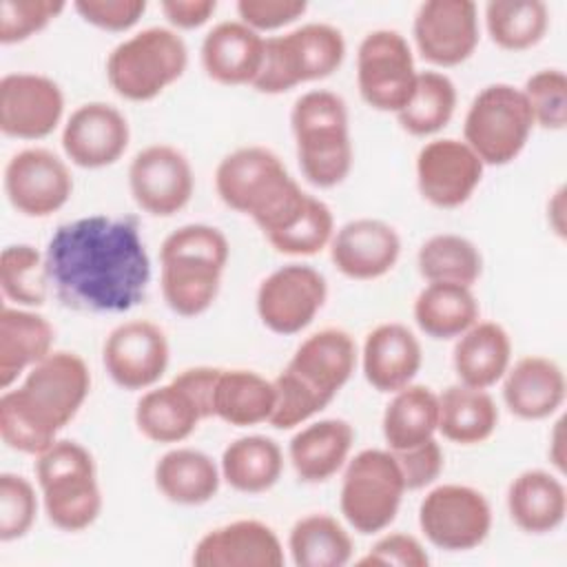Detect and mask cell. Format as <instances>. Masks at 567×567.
<instances>
[{
    "label": "cell",
    "instance_id": "6da1fadb",
    "mask_svg": "<svg viewBox=\"0 0 567 567\" xmlns=\"http://www.w3.org/2000/svg\"><path fill=\"white\" fill-rule=\"evenodd\" d=\"M49 284L78 312H126L146 297L151 259L137 217L89 215L55 228L47 244Z\"/></svg>",
    "mask_w": 567,
    "mask_h": 567
},
{
    "label": "cell",
    "instance_id": "7a4b0ae2",
    "mask_svg": "<svg viewBox=\"0 0 567 567\" xmlns=\"http://www.w3.org/2000/svg\"><path fill=\"white\" fill-rule=\"evenodd\" d=\"M91 390L82 357L58 350L38 361L18 390L0 399V436L24 454H42L58 432L78 414Z\"/></svg>",
    "mask_w": 567,
    "mask_h": 567
},
{
    "label": "cell",
    "instance_id": "3957f363",
    "mask_svg": "<svg viewBox=\"0 0 567 567\" xmlns=\"http://www.w3.org/2000/svg\"><path fill=\"white\" fill-rule=\"evenodd\" d=\"M215 188L228 208L252 217L266 239L288 228L310 197L284 162L264 146L228 153L215 171Z\"/></svg>",
    "mask_w": 567,
    "mask_h": 567
},
{
    "label": "cell",
    "instance_id": "277c9868",
    "mask_svg": "<svg viewBox=\"0 0 567 567\" xmlns=\"http://www.w3.org/2000/svg\"><path fill=\"white\" fill-rule=\"evenodd\" d=\"M228 255V239L215 226L186 224L173 230L159 248L166 306L179 317L206 312L217 299Z\"/></svg>",
    "mask_w": 567,
    "mask_h": 567
},
{
    "label": "cell",
    "instance_id": "5b68a950",
    "mask_svg": "<svg viewBox=\"0 0 567 567\" xmlns=\"http://www.w3.org/2000/svg\"><path fill=\"white\" fill-rule=\"evenodd\" d=\"M290 128L303 177L319 188L341 184L352 168L348 109L332 91H308L295 100Z\"/></svg>",
    "mask_w": 567,
    "mask_h": 567
},
{
    "label": "cell",
    "instance_id": "8992f818",
    "mask_svg": "<svg viewBox=\"0 0 567 567\" xmlns=\"http://www.w3.org/2000/svg\"><path fill=\"white\" fill-rule=\"evenodd\" d=\"M44 512L62 532H82L102 509L95 461L78 441L58 439L35 461Z\"/></svg>",
    "mask_w": 567,
    "mask_h": 567
},
{
    "label": "cell",
    "instance_id": "52a82bcc",
    "mask_svg": "<svg viewBox=\"0 0 567 567\" xmlns=\"http://www.w3.org/2000/svg\"><path fill=\"white\" fill-rule=\"evenodd\" d=\"M346 58L343 33L323 22H310L284 35L266 38L264 58L252 89L277 95L297 84L332 75Z\"/></svg>",
    "mask_w": 567,
    "mask_h": 567
},
{
    "label": "cell",
    "instance_id": "ba28073f",
    "mask_svg": "<svg viewBox=\"0 0 567 567\" xmlns=\"http://www.w3.org/2000/svg\"><path fill=\"white\" fill-rule=\"evenodd\" d=\"M188 64L184 38L166 27H148L120 42L106 58L111 89L131 102L157 97Z\"/></svg>",
    "mask_w": 567,
    "mask_h": 567
},
{
    "label": "cell",
    "instance_id": "9c48e42d",
    "mask_svg": "<svg viewBox=\"0 0 567 567\" xmlns=\"http://www.w3.org/2000/svg\"><path fill=\"white\" fill-rule=\"evenodd\" d=\"M532 128L534 120L523 91L496 82L472 100L463 122V142L483 164L503 166L520 155Z\"/></svg>",
    "mask_w": 567,
    "mask_h": 567
},
{
    "label": "cell",
    "instance_id": "30bf717a",
    "mask_svg": "<svg viewBox=\"0 0 567 567\" xmlns=\"http://www.w3.org/2000/svg\"><path fill=\"white\" fill-rule=\"evenodd\" d=\"M405 483L390 450H363L343 472L341 514L359 534L383 532L401 507Z\"/></svg>",
    "mask_w": 567,
    "mask_h": 567
},
{
    "label": "cell",
    "instance_id": "8fae6325",
    "mask_svg": "<svg viewBox=\"0 0 567 567\" xmlns=\"http://www.w3.org/2000/svg\"><path fill=\"white\" fill-rule=\"evenodd\" d=\"M416 82L408 40L394 29L370 31L357 51V84L363 102L377 111L399 113Z\"/></svg>",
    "mask_w": 567,
    "mask_h": 567
},
{
    "label": "cell",
    "instance_id": "7c38bea8",
    "mask_svg": "<svg viewBox=\"0 0 567 567\" xmlns=\"http://www.w3.org/2000/svg\"><path fill=\"white\" fill-rule=\"evenodd\" d=\"M419 525L425 538L445 551L478 547L492 529L487 498L467 485H439L421 501Z\"/></svg>",
    "mask_w": 567,
    "mask_h": 567
},
{
    "label": "cell",
    "instance_id": "4fadbf2b",
    "mask_svg": "<svg viewBox=\"0 0 567 567\" xmlns=\"http://www.w3.org/2000/svg\"><path fill=\"white\" fill-rule=\"evenodd\" d=\"M328 297L326 279L306 264H288L270 272L257 288V315L277 334H297L312 323Z\"/></svg>",
    "mask_w": 567,
    "mask_h": 567
},
{
    "label": "cell",
    "instance_id": "5bb4252c",
    "mask_svg": "<svg viewBox=\"0 0 567 567\" xmlns=\"http://www.w3.org/2000/svg\"><path fill=\"white\" fill-rule=\"evenodd\" d=\"M128 188L144 213L171 217L193 197L195 177L190 162L175 146L151 144L133 157L128 166Z\"/></svg>",
    "mask_w": 567,
    "mask_h": 567
},
{
    "label": "cell",
    "instance_id": "9a60e30c",
    "mask_svg": "<svg viewBox=\"0 0 567 567\" xmlns=\"http://www.w3.org/2000/svg\"><path fill=\"white\" fill-rule=\"evenodd\" d=\"M483 168L481 157L463 140H432L416 155L419 193L436 208H456L472 197Z\"/></svg>",
    "mask_w": 567,
    "mask_h": 567
},
{
    "label": "cell",
    "instance_id": "2e32d148",
    "mask_svg": "<svg viewBox=\"0 0 567 567\" xmlns=\"http://www.w3.org/2000/svg\"><path fill=\"white\" fill-rule=\"evenodd\" d=\"M412 33L427 62L456 66L478 44V9L472 0H427L416 9Z\"/></svg>",
    "mask_w": 567,
    "mask_h": 567
},
{
    "label": "cell",
    "instance_id": "e0dca14e",
    "mask_svg": "<svg viewBox=\"0 0 567 567\" xmlns=\"http://www.w3.org/2000/svg\"><path fill=\"white\" fill-rule=\"evenodd\" d=\"M4 190L18 213L47 217L69 202L73 177L55 153L47 148H24L16 153L4 168Z\"/></svg>",
    "mask_w": 567,
    "mask_h": 567
},
{
    "label": "cell",
    "instance_id": "ac0fdd59",
    "mask_svg": "<svg viewBox=\"0 0 567 567\" xmlns=\"http://www.w3.org/2000/svg\"><path fill=\"white\" fill-rule=\"evenodd\" d=\"M109 377L124 390L155 385L168 368V341L159 326L146 319L120 323L102 350Z\"/></svg>",
    "mask_w": 567,
    "mask_h": 567
},
{
    "label": "cell",
    "instance_id": "d6986e66",
    "mask_svg": "<svg viewBox=\"0 0 567 567\" xmlns=\"http://www.w3.org/2000/svg\"><path fill=\"white\" fill-rule=\"evenodd\" d=\"M64 113L58 82L40 73H9L0 80V128L9 137L40 140L53 133Z\"/></svg>",
    "mask_w": 567,
    "mask_h": 567
},
{
    "label": "cell",
    "instance_id": "ffe728a7",
    "mask_svg": "<svg viewBox=\"0 0 567 567\" xmlns=\"http://www.w3.org/2000/svg\"><path fill=\"white\" fill-rule=\"evenodd\" d=\"M128 137V122L113 104L89 102L66 120L62 148L80 168H104L124 155Z\"/></svg>",
    "mask_w": 567,
    "mask_h": 567
},
{
    "label": "cell",
    "instance_id": "44dd1931",
    "mask_svg": "<svg viewBox=\"0 0 567 567\" xmlns=\"http://www.w3.org/2000/svg\"><path fill=\"white\" fill-rule=\"evenodd\" d=\"M401 255L396 230L381 219H352L330 239V259L350 279L368 281L390 272Z\"/></svg>",
    "mask_w": 567,
    "mask_h": 567
},
{
    "label": "cell",
    "instance_id": "7402d4cb",
    "mask_svg": "<svg viewBox=\"0 0 567 567\" xmlns=\"http://www.w3.org/2000/svg\"><path fill=\"white\" fill-rule=\"evenodd\" d=\"M197 567H281L284 547L261 520H235L210 529L193 551Z\"/></svg>",
    "mask_w": 567,
    "mask_h": 567
},
{
    "label": "cell",
    "instance_id": "603a6c76",
    "mask_svg": "<svg viewBox=\"0 0 567 567\" xmlns=\"http://www.w3.org/2000/svg\"><path fill=\"white\" fill-rule=\"evenodd\" d=\"M565 372L547 357L529 354L518 359L503 374V401L512 414L525 421H540L558 412L565 401Z\"/></svg>",
    "mask_w": 567,
    "mask_h": 567
},
{
    "label": "cell",
    "instance_id": "cb8c5ba5",
    "mask_svg": "<svg viewBox=\"0 0 567 567\" xmlns=\"http://www.w3.org/2000/svg\"><path fill=\"white\" fill-rule=\"evenodd\" d=\"M354 365V339L346 330L323 328L301 341L286 368L332 401L352 377Z\"/></svg>",
    "mask_w": 567,
    "mask_h": 567
},
{
    "label": "cell",
    "instance_id": "d4e9b609",
    "mask_svg": "<svg viewBox=\"0 0 567 567\" xmlns=\"http://www.w3.org/2000/svg\"><path fill=\"white\" fill-rule=\"evenodd\" d=\"M264 38L241 20L215 24L202 42V66L219 84H252L264 58Z\"/></svg>",
    "mask_w": 567,
    "mask_h": 567
},
{
    "label": "cell",
    "instance_id": "484cf974",
    "mask_svg": "<svg viewBox=\"0 0 567 567\" xmlns=\"http://www.w3.org/2000/svg\"><path fill=\"white\" fill-rule=\"evenodd\" d=\"M421 343L403 323L377 326L363 343V374L379 392H399L421 368Z\"/></svg>",
    "mask_w": 567,
    "mask_h": 567
},
{
    "label": "cell",
    "instance_id": "4316f807",
    "mask_svg": "<svg viewBox=\"0 0 567 567\" xmlns=\"http://www.w3.org/2000/svg\"><path fill=\"white\" fill-rule=\"evenodd\" d=\"M507 512L514 525L527 534H549L558 529L567 514L563 481L545 470L520 472L509 483Z\"/></svg>",
    "mask_w": 567,
    "mask_h": 567
},
{
    "label": "cell",
    "instance_id": "83f0119b",
    "mask_svg": "<svg viewBox=\"0 0 567 567\" xmlns=\"http://www.w3.org/2000/svg\"><path fill=\"white\" fill-rule=\"evenodd\" d=\"M354 443V430L343 419H323L299 430L288 445L290 463L306 483L332 478L346 463Z\"/></svg>",
    "mask_w": 567,
    "mask_h": 567
},
{
    "label": "cell",
    "instance_id": "f1b7e54d",
    "mask_svg": "<svg viewBox=\"0 0 567 567\" xmlns=\"http://www.w3.org/2000/svg\"><path fill=\"white\" fill-rule=\"evenodd\" d=\"M206 414L175 379L148 390L135 405V425L153 443H179L188 439Z\"/></svg>",
    "mask_w": 567,
    "mask_h": 567
},
{
    "label": "cell",
    "instance_id": "f546056e",
    "mask_svg": "<svg viewBox=\"0 0 567 567\" xmlns=\"http://www.w3.org/2000/svg\"><path fill=\"white\" fill-rule=\"evenodd\" d=\"M452 359L463 385L487 390L498 383L509 368V334L501 323L476 321L458 337Z\"/></svg>",
    "mask_w": 567,
    "mask_h": 567
},
{
    "label": "cell",
    "instance_id": "4dcf8cb0",
    "mask_svg": "<svg viewBox=\"0 0 567 567\" xmlns=\"http://www.w3.org/2000/svg\"><path fill=\"white\" fill-rule=\"evenodd\" d=\"M55 330L35 312L2 308L0 312V388L7 390L27 368L53 352Z\"/></svg>",
    "mask_w": 567,
    "mask_h": 567
},
{
    "label": "cell",
    "instance_id": "1f68e13d",
    "mask_svg": "<svg viewBox=\"0 0 567 567\" xmlns=\"http://www.w3.org/2000/svg\"><path fill=\"white\" fill-rule=\"evenodd\" d=\"M221 472L215 461L193 447H175L155 463V485L177 505H204L215 498Z\"/></svg>",
    "mask_w": 567,
    "mask_h": 567
},
{
    "label": "cell",
    "instance_id": "d6a6232c",
    "mask_svg": "<svg viewBox=\"0 0 567 567\" xmlns=\"http://www.w3.org/2000/svg\"><path fill=\"white\" fill-rule=\"evenodd\" d=\"M498 425L494 399L478 388L450 385L439 394V432L458 445L487 441Z\"/></svg>",
    "mask_w": 567,
    "mask_h": 567
},
{
    "label": "cell",
    "instance_id": "836d02e7",
    "mask_svg": "<svg viewBox=\"0 0 567 567\" xmlns=\"http://www.w3.org/2000/svg\"><path fill=\"white\" fill-rule=\"evenodd\" d=\"M414 321L432 339H454L478 321V301L467 286L430 281L414 301Z\"/></svg>",
    "mask_w": 567,
    "mask_h": 567
},
{
    "label": "cell",
    "instance_id": "e575fe53",
    "mask_svg": "<svg viewBox=\"0 0 567 567\" xmlns=\"http://www.w3.org/2000/svg\"><path fill=\"white\" fill-rule=\"evenodd\" d=\"M275 408V385L252 370H219L213 416L237 425H257L270 419Z\"/></svg>",
    "mask_w": 567,
    "mask_h": 567
},
{
    "label": "cell",
    "instance_id": "d590c367",
    "mask_svg": "<svg viewBox=\"0 0 567 567\" xmlns=\"http://www.w3.org/2000/svg\"><path fill=\"white\" fill-rule=\"evenodd\" d=\"M284 454L277 441L250 434L235 439L221 454V478L237 492H268L281 476Z\"/></svg>",
    "mask_w": 567,
    "mask_h": 567
},
{
    "label": "cell",
    "instance_id": "8d00e7d4",
    "mask_svg": "<svg viewBox=\"0 0 567 567\" xmlns=\"http://www.w3.org/2000/svg\"><path fill=\"white\" fill-rule=\"evenodd\" d=\"M439 427V394L427 385H405L394 392L383 412V439L390 450H405L434 439Z\"/></svg>",
    "mask_w": 567,
    "mask_h": 567
},
{
    "label": "cell",
    "instance_id": "74e56055",
    "mask_svg": "<svg viewBox=\"0 0 567 567\" xmlns=\"http://www.w3.org/2000/svg\"><path fill=\"white\" fill-rule=\"evenodd\" d=\"M288 549L297 567H343L352 558V538L337 518L308 514L292 525Z\"/></svg>",
    "mask_w": 567,
    "mask_h": 567
},
{
    "label": "cell",
    "instance_id": "f35d334b",
    "mask_svg": "<svg viewBox=\"0 0 567 567\" xmlns=\"http://www.w3.org/2000/svg\"><path fill=\"white\" fill-rule=\"evenodd\" d=\"M485 27L492 42L505 51L536 47L549 27V9L543 0H489Z\"/></svg>",
    "mask_w": 567,
    "mask_h": 567
},
{
    "label": "cell",
    "instance_id": "ab89813d",
    "mask_svg": "<svg viewBox=\"0 0 567 567\" xmlns=\"http://www.w3.org/2000/svg\"><path fill=\"white\" fill-rule=\"evenodd\" d=\"M456 109V86L441 71L416 73L414 91L408 104L396 113L403 131L416 137L432 135L441 131L454 115Z\"/></svg>",
    "mask_w": 567,
    "mask_h": 567
},
{
    "label": "cell",
    "instance_id": "60d3db41",
    "mask_svg": "<svg viewBox=\"0 0 567 567\" xmlns=\"http://www.w3.org/2000/svg\"><path fill=\"white\" fill-rule=\"evenodd\" d=\"M416 266L427 281H447L472 288L483 272V257L474 241L461 235H434L419 248Z\"/></svg>",
    "mask_w": 567,
    "mask_h": 567
},
{
    "label": "cell",
    "instance_id": "b9f144b4",
    "mask_svg": "<svg viewBox=\"0 0 567 567\" xmlns=\"http://www.w3.org/2000/svg\"><path fill=\"white\" fill-rule=\"evenodd\" d=\"M2 292L22 306H42L47 301L44 255L29 244L7 246L0 257Z\"/></svg>",
    "mask_w": 567,
    "mask_h": 567
},
{
    "label": "cell",
    "instance_id": "7bdbcfd3",
    "mask_svg": "<svg viewBox=\"0 0 567 567\" xmlns=\"http://www.w3.org/2000/svg\"><path fill=\"white\" fill-rule=\"evenodd\" d=\"M334 235L332 210L317 197H308L301 215L281 233L268 237V244L284 255H317Z\"/></svg>",
    "mask_w": 567,
    "mask_h": 567
},
{
    "label": "cell",
    "instance_id": "ee69618b",
    "mask_svg": "<svg viewBox=\"0 0 567 567\" xmlns=\"http://www.w3.org/2000/svg\"><path fill=\"white\" fill-rule=\"evenodd\" d=\"M272 385H275V408L268 423L277 430H290L295 425H301L330 403V399L312 390L306 381H301L288 368H284L277 374Z\"/></svg>",
    "mask_w": 567,
    "mask_h": 567
},
{
    "label": "cell",
    "instance_id": "f6af8a7d",
    "mask_svg": "<svg viewBox=\"0 0 567 567\" xmlns=\"http://www.w3.org/2000/svg\"><path fill=\"white\" fill-rule=\"evenodd\" d=\"M534 124L563 131L567 124V75L560 69H540L520 89Z\"/></svg>",
    "mask_w": 567,
    "mask_h": 567
},
{
    "label": "cell",
    "instance_id": "bcb514c9",
    "mask_svg": "<svg viewBox=\"0 0 567 567\" xmlns=\"http://www.w3.org/2000/svg\"><path fill=\"white\" fill-rule=\"evenodd\" d=\"M38 514V498L33 485L20 476L4 472L0 476V540L9 543L22 538Z\"/></svg>",
    "mask_w": 567,
    "mask_h": 567
},
{
    "label": "cell",
    "instance_id": "7dc6e473",
    "mask_svg": "<svg viewBox=\"0 0 567 567\" xmlns=\"http://www.w3.org/2000/svg\"><path fill=\"white\" fill-rule=\"evenodd\" d=\"M62 0H0V42L13 44L42 31L64 11Z\"/></svg>",
    "mask_w": 567,
    "mask_h": 567
},
{
    "label": "cell",
    "instance_id": "c3c4849f",
    "mask_svg": "<svg viewBox=\"0 0 567 567\" xmlns=\"http://www.w3.org/2000/svg\"><path fill=\"white\" fill-rule=\"evenodd\" d=\"M390 452L401 470L405 489H421V487L434 483L439 478V474L443 470V461H445L443 450L434 439L423 441L412 447H405V450H390Z\"/></svg>",
    "mask_w": 567,
    "mask_h": 567
},
{
    "label": "cell",
    "instance_id": "681fc988",
    "mask_svg": "<svg viewBox=\"0 0 567 567\" xmlns=\"http://www.w3.org/2000/svg\"><path fill=\"white\" fill-rule=\"evenodd\" d=\"M73 9L93 27L104 31H126L146 11L144 0H78Z\"/></svg>",
    "mask_w": 567,
    "mask_h": 567
},
{
    "label": "cell",
    "instance_id": "f907efd6",
    "mask_svg": "<svg viewBox=\"0 0 567 567\" xmlns=\"http://www.w3.org/2000/svg\"><path fill=\"white\" fill-rule=\"evenodd\" d=\"M308 9L306 0H239L237 13L244 24L259 31H272L301 18Z\"/></svg>",
    "mask_w": 567,
    "mask_h": 567
},
{
    "label": "cell",
    "instance_id": "816d5d0a",
    "mask_svg": "<svg viewBox=\"0 0 567 567\" xmlns=\"http://www.w3.org/2000/svg\"><path fill=\"white\" fill-rule=\"evenodd\" d=\"M430 563L423 545L410 534H388L379 538L372 549L359 560V565H401L425 567Z\"/></svg>",
    "mask_w": 567,
    "mask_h": 567
},
{
    "label": "cell",
    "instance_id": "f5cc1de1",
    "mask_svg": "<svg viewBox=\"0 0 567 567\" xmlns=\"http://www.w3.org/2000/svg\"><path fill=\"white\" fill-rule=\"evenodd\" d=\"M164 18L177 29H197L215 13V0H164L159 4Z\"/></svg>",
    "mask_w": 567,
    "mask_h": 567
},
{
    "label": "cell",
    "instance_id": "db71d44e",
    "mask_svg": "<svg viewBox=\"0 0 567 567\" xmlns=\"http://www.w3.org/2000/svg\"><path fill=\"white\" fill-rule=\"evenodd\" d=\"M563 210H565V188H558L547 206V217L549 226L558 237H565V221H563Z\"/></svg>",
    "mask_w": 567,
    "mask_h": 567
},
{
    "label": "cell",
    "instance_id": "11a10c76",
    "mask_svg": "<svg viewBox=\"0 0 567 567\" xmlns=\"http://www.w3.org/2000/svg\"><path fill=\"white\" fill-rule=\"evenodd\" d=\"M549 461L563 472L565 470V454H563V419L556 421L551 432V445H549Z\"/></svg>",
    "mask_w": 567,
    "mask_h": 567
}]
</instances>
